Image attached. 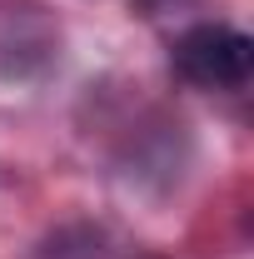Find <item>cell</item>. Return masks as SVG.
I'll return each instance as SVG.
<instances>
[{
	"label": "cell",
	"mask_w": 254,
	"mask_h": 259,
	"mask_svg": "<svg viewBox=\"0 0 254 259\" xmlns=\"http://www.w3.org/2000/svg\"><path fill=\"white\" fill-rule=\"evenodd\" d=\"M175 70L199 90H244L254 75V40L234 25H194L175 40Z\"/></svg>",
	"instance_id": "obj_1"
}]
</instances>
